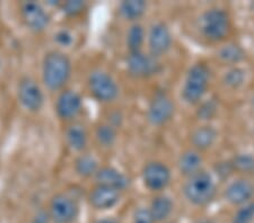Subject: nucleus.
Instances as JSON below:
<instances>
[{
    "instance_id": "1",
    "label": "nucleus",
    "mask_w": 254,
    "mask_h": 223,
    "mask_svg": "<svg viewBox=\"0 0 254 223\" xmlns=\"http://www.w3.org/2000/svg\"><path fill=\"white\" fill-rule=\"evenodd\" d=\"M71 61L61 51H50L42 62V80L50 90L63 89L71 76Z\"/></svg>"
},
{
    "instance_id": "2",
    "label": "nucleus",
    "mask_w": 254,
    "mask_h": 223,
    "mask_svg": "<svg viewBox=\"0 0 254 223\" xmlns=\"http://www.w3.org/2000/svg\"><path fill=\"white\" fill-rule=\"evenodd\" d=\"M184 195L188 201L194 205H206L216 195V184L212 177L206 172L194 174L189 177L183 187Z\"/></svg>"
},
{
    "instance_id": "3",
    "label": "nucleus",
    "mask_w": 254,
    "mask_h": 223,
    "mask_svg": "<svg viewBox=\"0 0 254 223\" xmlns=\"http://www.w3.org/2000/svg\"><path fill=\"white\" fill-rule=\"evenodd\" d=\"M231 30V19L226 11L218 8L207 10L200 17V31L204 38L212 42L224 40Z\"/></svg>"
},
{
    "instance_id": "4",
    "label": "nucleus",
    "mask_w": 254,
    "mask_h": 223,
    "mask_svg": "<svg viewBox=\"0 0 254 223\" xmlns=\"http://www.w3.org/2000/svg\"><path fill=\"white\" fill-rule=\"evenodd\" d=\"M209 85V69L202 63L194 64L188 72L182 90L183 98L189 104H195L206 94Z\"/></svg>"
},
{
    "instance_id": "5",
    "label": "nucleus",
    "mask_w": 254,
    "mask_h": 223,
    "mask_svg": "<svg viewBox=\"0 0 254 223\" xmlns=\"http://www.w3.org/2000/svg\"><path fill=\"white\" fill-rule=\"evenodd\" d=\"M88 89L94 98L102 103H111L119 96V86L111 75L103 70H94L88 76Z\"/></svg>"
},
{
    "instance_id": "6",
    "label": "nucleus",
    "mask_w": 254,
    "mask_h": 223,
    "mask_svg": "<svg viewBox=\"0 0 254 223\" xmlns=\"http://www.w3.org/2000/svg\"><path fill=\"white\" fill-rule=\"evenodd\" d=\"M174 115V104L170 96L164 91H158L150 100L147 117L155 127H161L171 121Z\"/></svg>"
},
{
    "instance_id": "7",
    "label": "nucleus",
    "mask_w": 254,
    "mask_h": 223,
    "mask_svg": "<svg viewBox=\"0 0 254 223\" xmlns=\"http://www.w3.org/2000/svg\"><path fill=\"white\" fill-rule=\"evenodd\" d=\"M17 95L20 104L30 112H39L44 104L42 89L30 77H24L18 84Z\"/></svg>"
},
{
    "instance_id": "8",
    "label": "nucleus",
    "mask_w": 254,
    "mask_h": 223,
    "mask_svg": "<svg viewBox=\"0 0 254 223\" xmlns=\"http://www.w3.org/2000/svg\"><path fill=\"white\" fill-rule=\"evenodd\" d=\"M50 217L57 223H71L78 216L76 201L64 193L52 197L50 202Z\"/></svg>"
},
{
    "instance_id": "9",
    "label": "nucleus",
    "mask_w": 254,
    "mask_h": 223,
    "mask_svg": "<svg viewBox=\"0 0 254 223\" xmlns=\"http://www.w3.org/2000/svg\"><path fill=\"white\" fill-rule=\"evenodd\" d=\"M142 180L146 187L154 192L164 189L171 181V170L163 162H149L142 169Z\"/></svg>"
},
{
    "instance_id": "10",
    "label": "nucleus",
    "mask_w": 254,
    "mask_h": 223,
    "mask_svg": "<svg viewBox=\"0 0 254 223\" xmlns=\"http://www.w3.org/2000/svg\"><path fill=\"white\" fill-rule=\"evenodd\" d=\"M127 69L128 72L136 78H145L157 74L159 63L153 55L143 54L142 52L129 53L127 58Z\"/></svg>"
},
{
    "instance_id": "11",
    "label": "nucleus",
    "mask_w": 254,
    "mask_h": 223,
    "mask_svg": "<svg viewBox=\"0 0 254 223\" xmlns=\"http://www.w3.org/2000/svg\"><path fill=\"white\" fill-rule=\"evenodd\" d=\"M20 14L25 25L33 32H43L50 24V16L38 2H24Z\"/></svg>"
},
{
    "instance_id": "12",
    "label": "nucleus",
    "mask_w": 254,
    "mask_h": 223,
    "mask_svg": "<svg viewBox=\"0 0 254 223\" xmlns=\"http://www.w3.org/2000/svg\"><path fill=\"white\" fill-rule=\"evenodd\" d=\"M81 107H83V99L80 95L70 89L61 91L57 99L56 111L61 120L68 121L75 119L80 113Z\"/></svg>"
},
{
    "instance_id": "13",
    "label": "nucleus",
    "mask_w": 254,
    "mask_h": 223,
    "mask_svg": "<svg viewBox=\"0 0 254 223\" xmlns=\"http://www.w3.org/2000/svg\"><path fill=\"white\" fill-rule=\"evenodd\" d=\"M148 45L153 56L165 54L172 45V34L170 28L164 23H156L150 27L148 34Z\"/></svg>"
},
{
    "instance_id": "14",
    "label": "nucleus",
    "mask_w": 254,
    "mask_h": 223,
    "mask_svg": "<svg viewBox=\"0 0 254 223\" xmlns=\"http://www.w3.org/2000/svg\"><path fill=\"white\" fill-rule=\"evenodd\" d=\"M121 197V192L104 185H96L89 194V203L96 210H110L116 206Z\"/></svg>"
},
{
    "instance_id": "15",
    "label": "nucleus",
    "mask_w": 254,
    "mask_h": 223,
    "mask_svg": "<svg viewBox=\"0 0 254 223\" xmlns=\"http://www.w3.org/2000/svg\"><path fill=\"white\" fill-rule=\"evenodd\" d=\"M254 195V185L250 180L239 179L233 181L226 188L225 197L226 200L235 205L245 204Z\"/></svg>"
},
{
    "instance_id": "16",
    "label": "nucleus",
    "mask_w": 254,
    "mask_h": 223,
    "mask_svg": "<svg viewBox=\"0 0 254 223\" xmlns=\"http://www.w3.org/2000/svg\"><path fill=\"white\" fill-rule=\"evenodd\" d=\"M95 180L96 185L109 186L120 192L129 186V178L113 167H101L95 175Z\"/></svg>"
},
{
    "instance_id": "17",
    "label": "nucleus",
    "mask_w": 254,
    "mask_h": 223,
    "mask_svg": "<svg viewBox=\"0 0 254 223\" xmlns=\"http://www.w3.org/2000/svg\"><path fill=\"white\" fill-rule=\"evenodd\" d=\"M65 139L69 147L75 151H84L88 143V134L83 125L73 124L65 132Z\"/></svg>"
},
{
    "instance_id": "18",
    "label": "nucleus",
    "mask_w": 254,
    "mask_h": 223,
    "mask_svg": "<svg viewBox=\"0 0 254 223\" xmlns=\"http://www.w3.org/2000/svg\"><path fill=\"white\" fill-rule=\"evenodd\" d=\"M202 165V158L196 151H186L179 159V170L186 176H192L200 172Z\"/></svg>"
},
{
    "instance_id": "19",
    "label": "nucleus",
    "mask_w": 254,
    "mask_h": 223,
    "mask_svg": "<svg viewBox=\"0 0 254 223\" xmlns=\"http://www.w3.org/2000/svg\"><path fill=\"white\" fill-rule=\"evenodd\" d=\"M217 131L211 127H201L194 130L191 134V142L198 150H207L215 143Z\"/></svg>"
},
{
    "instance_id": "20",
    "label": "nucleus",
    "mask_w": 254,
    "mask_h": 223,
    "mask_svg": "<svg viewBox=\"0 0 254 223\" xmlns=\"http://www.w3.org/2000/svg\"><path fill=\"white\" fill-rule=\"evenodd\" d=\"M98 169V161L91 155H81L75 161L76 173L81 177H95Z\"/></svg>"
},
{
    "instance_id": "21",
    "label": "nucleus",
    "mask_w": 254,
    "mask_h": 223,
    "mask_svg": "<svg viewBox=\"0 0 254 223\" xmlns=\"http://www.w3.org/2000/svg\"><path fill=\"white\" fill-rule=\"evenodd\" d=\"M149 210L155 221H163L172 213L173 203L167 196H158L151 202Z\"/></svg>"
},
{
    "instance_id": "22",
    "label": "nucleus",
    "mask_w": 254,
    "mask_h": 223,
    "mask_svg": "<svg viewBox=\"0 0 254 223\" xmlns=\"http://www.w3.org/2000/svg\"><path fill=\"white\" fill-rule=\"evenodd\" d=\"M147 3L142 0H130L124 1L120 5V13L126 19H138L145 14Z\"/></svg>"
},
{
    "instance_id": "23",
    "label": "nucleus",
    "mask_w": 254,
    "mask_h": 223,
    "mask_svg": "<svg viewBox=\"0 0 254 223\" xmlns=\"http://www.w3.org/2000/svg\"><path fill=\"white\" fill-rule=\"evenodd\" d=\"M143 41H145V31L141 25L134 24L130 27L128 35H127V45H128L130 53L140 52Z\"/></svg>"
},
{
    "instance_id": "24",
    "label": "nucleus",
    "mask_w": 254,
    "mask_h": 223,
    "mask_svg": "<svg viewBox=\"0 0 254 223\" xmlns=\"http://www.w3.org/2000/svg\"><path fill=\"white\" fill-rule=\"evenodd\" d=\"M95 137L98 144L104 148H110L117 140V130L111 124H101L96 129Z\"/></svg>"
},
{
    "instance_id": "25",
    "label": "nucleus",
    "mask_w": 254,
    "mask_h": 223,
    "mask_svg": "<svg viewBox=\"0 0 254 223\" xmlns=\"http://www.w3.org/2000/svg\"><path fill=\"white\" fill-rule=\"evenodd\" d=\"M244 78H245L244 71L241 70V69L235 68L233 69V70L228 71L226 76H225V83H226V85L229 87L236 88L243 84Z\"/></svg>"
},
{
    "instance_id": "26",
    "label": "nucleus",
    "mask_w": 254,
    "mask_h": 223,
    "mask_svg": "<svg viewBox=\"0 0 254 223\" xmlns=\"http://www.w3.org/2000/svg\"><path fill=\"white\" fill-rule=\"evenodd\" d=\"M86 8V3L80 0H69L63 5V10L68 16H77L83 13Z\"/></svg>"
},
{
    "instance_id": "27",
    "label": "nucleus",
    "mask_w": 254,
    "mask_h": 223,
    "mask_svg": "<svg viewBox=\"0 0 254 223\" xmlns=\"http://www.w3.org/2000/svg\"><path fill=\"white\" fill-rule=\"evenodd\" d=\"M254 219V203L245 205L241 209L233 220V223H251Z\"/></svg>"
},
{
    "instance_id": "28",
    "label": "nucleus",
    "mask_w": 254,
    "mask_h": 223,
    "mask_svg": "<svg viewBox=\"0 0 254 223\" xmlns=\"http://www.w3.org/2000/svg\"><path fill=\"white\" fill-rule=\"evenodd\" d=\"M220 56L226 62H235V61L237 62V61H240L243 58V51L236 45H229L223 48Z\"/></svg>"
},
{
    "instance_id": "29",
    "label": "nucleus",
    "mask_w": 254,
    "mask_h": 223,
    "mask_svg": "<svg viewBox=\"0 0 254 223\" xmlns=\"http://www.w3.org/2000/svg\"><path fill=\"white\" fill-rule=\"evenodd\" d=\"M234 166L241 172L251 173L254 172V157L250 155H242L235 158Z\"/></svg>"
},
{
    "instance_id": "30",
    "label": "nucleus",
    "mask_w": 254,
    "mask_h": 223,
    "mask_svg": "<svg viewBox=\"0 0 254 223\" xmlns=\"http://www.w3.org/2000/svg\"><path fill=\"white\" fill-rule=\"evenodd\" d=\"M155 220L151 216L150 210L139 209L133 217V223H154Z\"/></svg>"
},
{
    "instance_id": "31",
    "label": "nucleus",
    "mask_w": 254,
    "mask_h": 223,
    "mask_svg": "<svg viewBox=\"0 0 254 223\" xmlns=\"http://www.w3.org/2000/svg\"><path fill=\"white\" fill-rule=\"evenodd\" d=\"M55 40L57 43L63 46H69L73 41L72 35L65 30H61L57 32V34L55 35Z\"/></svg>"
},
{
    "instance_id": "32",
    "label": "nucleus",
    "mask_w": 254,
    "mask_h": 223,
    "mask_svg": "<svg viewBox=\"0 0 254 223\" xmlns=\"http://www.w3.org/2000/svg\"><path fill=\"white\" fill-rule=\"evenodd\" d=\"M32 223H49L48 214L46 212H43V211H41V212L36 214V217L33 219Z\"/></svg>"
},
{
    "instance_id": "33",
    "label": "nucleus",
    "mask_w": 254,
    "mask_h": 223,
    "mask_svg": "<svg viewBox=\"0 0 254 223\" xmlns=\"http://www.w3.org/2000/svg\"><path fill=\"white\" fill-rule=\"evenodd\" d=\"M95 223H118L116 220L113 219H103V220H98Z\"/></svg>"
},
{
    "instance_id": "34",
    "label": "nucleus",
    "mask_w": 254,
    "mask_h": 223,
    "mask_svg": "<svg viewBox=\"0 0 254 223\" xmlns=\"http://www.w3.org/2000/svg\"><path fill=\"white\" fill-rule=\"evenodd\" d=\"M201 223H211V222H201Z\"/></svg>"
}]
</instances>
